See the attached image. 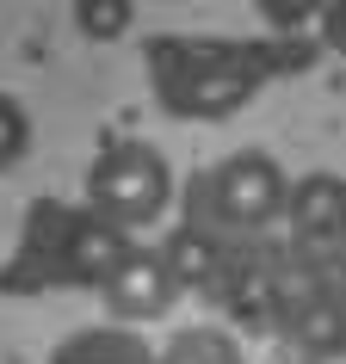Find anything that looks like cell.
<instances>
[{
    "label": "cell",
    "mask_w": 346,
    "mask_h": 364,
    "mask_svg": "<svg viewBox=\"0 0 346 364\" xmlns=\"http://www.w3.org/2000/svg\"><path fill=\"white\" fill-rule=\"evenodd\" d=\"M285 167L260 149H241L229 161H216L204 179H198V216L204 229H216L223 241L229 235H266L278 216H285Z\"/></svg>",
    "instance_id": "6da1fadb"
},
{
    "label": "cell",
    "mask_w": 346,
    "mask_h": 364,
    "mask_svg": "<svg viewBox=\"0 0 346 364\" xmlns=\"http://www.w3.org/2000/svg\"><path fill=\"white\" fill-rule=\"evenodd\" d=\"M167 192H173L167 161L149 142H112L87 167V210L105 216L112 229H142V223H154V216L167 210Z\"/></svg>",
    "instance_id": "7a4b0ae2"
},
{
    "label": "cell",
    "mask_w": 346,
    "mask_h": 364,
    "mask_svg": "<svg viewBox=\"0 0 346 364\" xmlns=\"http://www.w3.org/2000/svg\"><path fill=\"white\" fill-rule=\"evenodd\" d=\"M173 290L179 284H173L161 247H130L124 241V253L99 272V296H105V309H112L117 321H154L173 303Z\"/></svg>",
    "instance_id": "3957f363"
},
{
    "label": "cell",
    "mask_w": 346,
    "mask_h": 364,
    "mask_svg": "<svg viewBox=\"0 0 346 364\" xmlns=\"http://www.w3.org/2000/svg\"><path fill=\"white\" fill-rule=\"evenodd\" d=\"M340 216H346V186L340 173H309L297 186H285V216L303 253H327V266L340 259Z\"/></svg>",
    "instance_id": "277c9868"
},
{
    "label": "cell",
    "mask_w": 346,
    "mask_h": 364,
    "mask_svg": "<svg viewBox=\"0 0 346 364\" xmlns=\"http://www.w3.org/2000/svg\"><path fill=\"white\" fill-rule=\"evenodd\" d=\"M161 259H167V272H173L179 290H204L216 272H223V235L186 216V223L173 229V241L161 247Z\"/></svg>",
    "instance_id": "5b68a950"
},
{
    "label": "cell",
    "mask_w": 346,
    "mask_h": 364,
    "mask_svg": "<svg viewBox=\"0 0 346 364\" xmlns=\"http://www.w3.org/2000/svg\"><path fill=\"white\" fill-rule=\"evenodd\" d=\"M117 253H124V229H112L105 216H80L75 235H68V259L80 266V278H93L99 284V272L112 266Z\"/></svg>",
    "instance_id": "8992f818"
},
{
    "label": "cell",
    "mask_w": 346,
    "mask_h": 364,
    "mask_svg": "<svg viewBox=\"0 0 346 364\" xmlns=\"http://www.w3.org/2000/svg\"><path fill=\"white\" fill-rule=\"evenodd\" d=\"M130 19H136V0H75V25H80V38H93V43L124 38Z\"/></svg>",
    "instance_id": "52a82bcc"
},
{
    "label": "cell",
    "mask_w": 346,
    "mask_h": 364,
    "mask_svg": "<svg viewBox=\"0 0 346 364\" xmlns=\"http://www.w3.org/2000/svg\"><path fill=\"white\" fill-rule=\"evenodd\" d=\"M25 149H31V117H25V105L13 93H0V173L13 167Z\"/></svg>",
    "instance_id": "ba28073f"
}]
</instances>
